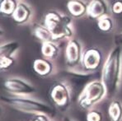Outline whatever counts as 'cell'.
I'll return each mask as SVG.
<instances>
[{"label":"cell","instance_id":"5bb4252c","mask_svg":"<svg viewBox=\"0 0 122 121\" xmlns=\"http://www.w3.org/2000/svg\"><path fill=\"white\" fill-rule=\"evenodd\" d=\"M59 47L53 41H46L43 42L42 47H41V52L42 54L48 59H53L55 58L59 55Z\"/></svg>","mask_w":122,"mask_h":121},{"label":"cell","instance_id":"9a60e30c","mask_svg":"<svg viewBox=\"0 0 122 121\" xmlns=\"http://www.w3.org/2000/svg\"><path fill=\"white\" fill-rule=\"evenodd\" d=\"M108 115L111 121L122 120V104L119 101H113L108 109Z\"/></svg>","mask_w":122,"mask_h":121},{"label":"cell","instance_id":"3957f363","mask_svg":"<svg viewBox=\"0 0 122 121\" xmlns=\"http://www.w3.org/2000/svg\"><path fill=\"white\" fill-rule=\"evenodd\" d=\"M2 101L9 105L11 107L25 113H33L38 115L43 114L51 116H54L55 113L54 108H52L51 106L30 99L2 97Z\"/></svg>","mask_w":122,"mask_h":121},{"label":"cell","instance_id":"ffe728a7","mask_svg":"<svg viewBox=\"0 0 122 121\" xmlns=\"http://www.w3.org/2000/svg\"><path fill=\"white\" fill-rule=\"evenodd\" d=\"M14 63V58L12 57L0 56V68L2 70H8Z\"/></svg>","mask_w":122,"mask_h":121},{"label":"cell","instance_id":"6da1fadb","mask_svg":"<svg viewBox=\"0 0 122 121\" xmlns=\"http://www.w3.org/2000/svg\"><path fill=\"white\" fill-rule=\"evenodd\" d=\"M121 75V47L117 46L109 54L102 71V82L107 91V97L111 98L119 88Z\"/></svg>","mask_w":122,"mask_h":121},{"label":"cell","instance_id":"7c38bea8","mask_svg":"<svg viewBox=\"0 0 122 121\" xmlns=\"http://www.w3.org/2000/svg\"><path fill=\"white\" fill-rule=\"evenodd\" d=\"M35 72L41 77H48L53 71V65L49 59H36L33 63Z\"/></svg>","mask_w":122,"mask_h":121},{"label":"cell","instance_id":"52a82bcc","mask_svg":"<svg viewBox=\"0 0 122 121\" xmlns=\"http://www.w3.org/2000/svg\"><path fill=\"white\" fill-rule=\"evenodd\" d=\"M102 62V54L97 48H89L83 53L82 64L86 71L92 72L99 68Z\"/></svg>","mask_w":122,"mask_h":121},{"label":"cell","instance_id":"9c48e42d","mask_svg":"<svg viewBox=\"0 0 122 121\" xmlns=\"http://www.w3.org/2000/svg\"><path fill=\"white\" fill-rule=\"evenodd\" d=\"M109 7L106 0H92L87 6V14L92 19H99L108 16Z\"/></svg>","mask_w":122,"mask_h":121},{"label":"cell","instance_id":"cb8c5ba5","mask_svg":"<svg viewBox=\"0 0 122 121\" xmlns=\"http://www.w3.org/2000/svg\"><path fill=\"white\" fill-rule=\"evenodd\" d=\"M64 121H73V120H71L69 118H68V117H65V118L64 119Z\"/></svg>","mask_w":122,"mask_h":121},{"label":"cell","instance_id":"d6986e66","mask_svg":"<svg viewBox=\"0 0 122 121\" xmlns=\"http://www.w3.org/2000/svg\"><path fill=\"white\" fill-rule=\"evenodd\" d=\"M97 26L98 28L103 32H110L114 27V22L112 18H111L109 16H105L98 19Z\"/></svg>","mask_w":122,"mask_h":121},{"label":"cell","instance_id":"7a4b0ae2","mask_svg":"<svg viewBox=\"0 0 122 121\" xmlns=\"http://www.w3.org/2000/svg\"><path fill=\"white\" fill-rule=\"evenodd\" d=\"M71 19L56 11H51L45 16V25L51 31L54 40L70 38L73 31L70 28Z\"/></svg>","mask_w":122,"mask_h":121},{"label":"cell","instance_id":"5b68a950","mask_svg":"<svg viewBox=\"0 0 122 121\" xmlns=\"http://www.w3.org/2000/svg\"><path fill=\"white\" fill-rule=\"evenodd\" d=\"M50 97L52 103L62 112L66 111L71 105V92L65 83L55 82L51 88Z\"/></svg>","mask_w":122,"mask_h":121},{"label":"cell","instance_id":"ba28073f","mask_svg":"<svg viewBox=\"0 0 122 121\" xmlns=\"http://www.w3.org/2000/svg\"><path fill=\"white\" fill-rule=\"evenodd\" d=\"M82 61V46L77 40H70L65 49V63L68 67L74 68Z\"/></svg>","mask_w":122,"mask_h":121},{"label":"cell","instance_id":"ac0fdd59","mask_svg":"<svg viewBox=\"0 0 122 121\" xmlns=\"http://www.w3.org/2000/svg\"><path fill=\"white\" fill-rule=\"evenodd\" d=\"M19 44L17 41H11L2 44L0 48V56L12 57L16 51L18 49Z\"/></svg>","mask_w":122,"mask_h":121},{"label":"cell","instance_id":"4fadbf2b","mask_svg":"<svg viewBox=\"0 0 122 121\" xmlns=\"http://www.w3.org/2000/svg\"><path fill=\"white\" fill-rule=\"evenodd\" d=\"M67 6L71 15L74 17H81L87 13V6L82 0H70Z\"/></svg>","mask_w":122,"mask_h":121},{"label":"cell","instance_id":"8992f818","mask_svg":"<svg viewBox=\"0 0 122 121\" xmlns=\"http://www.w3.org/2000/svg\"><path fill=\"white\" fill-rule=\"evenodd\" d=\"M3 87L7 92L16 95H30L35 92L32 85L19 78H8L3 82Z\"/></svg>","mask_w":122,"mask_h":121},{"label":"cell","instance_id":"603a6c76","mask_svg":"<svg viewBox=\"0 0 122 121\" xmlns=\"http://www.w3.org/2000/svg\"><path fill=\"white\" fill-rule=\"evenodd\" d=\"M115 44L117 46H121L122 45V32L119 35H116L115 36Z\"/></svg>","mask_w":122,"mask_h":121},{"label":"cell","instance_id":"30bf717a","mask_svg":"<svg viewBox=\"0 0 122 121\" xmlns=\"http://www.w3.org/2000/svg\"><path fill=\"white\" fill-rule=\"evenodd\" d=\"M65 73V81L68 82L69 86L72 87V89L76 91H79L80 87H85L87 86V82L90 79L92 74L88 73H78L73 72H64ZM68 86V87H69ZM81 94V92H80Z\"/></svg>","mask_w":122,"mask_h":121},{"label":"cell","instance_id":"8fae6325","mask_svg":"<svg viewBox=\"0 0 122 121\" xmlns=\"http://www.w3.org/2000/svg\"><path fill=\"white\" fill-rule=\"evenodd\" d=\"M31 14V9L27 4L24 3H19L12 17L17 24L22 25L30 20Z\"/></svg>","mask_w":122,"mask_h":121},{"label":"cell","instance_id":"7402d4cb","mask_svg":"<svg viewBox=\"0 0 122 121\" xmlns=\"http://www.w3.org/2000/svg\"><path fill=\"white\" fill-rule=\"evenodd\" d=\"M112 12L116 14H121L122 13V1L121 0H116L113 3L112 6Z\"/></svg>","mask_w":122,"mask_h":121},{"label":"cell","instance_id":"277c9868","mask_svg":"<svg viewBox=\"0 0 122 121\" xmlns=\"http://www.w3.org/2000/svg\"><path fill=\"white\" fill-rule=\"evenodd\" d=\"M107 96V91L103 82L93 81L87 84L78 98V105L81 108L87 110L99 102Z\"/></svg>","mask_w":122,"mask_h":121},{"label":"cell","instance_id":"44dd1931","mask_svg":"<svg viewBox=\"0 0 122 121\" xmlns=\"http://www.w3.org/2000/svg\"><path fill=\"white\" fill-rule=\"evenodd\" d=\"M87 121H102V115L101 112L92 110L87 115Z\"/></svg>","mask_w":122,"mask_h":121},{"label":"cell","instance_id":"2e32d148","mask_svg":"<svg viewBox=\"0 0 122 121\" xmlns=\"http://www.w3.org/2000/svg\"><path fill=\"white\" fill-rule=\"evenodd\" d=\"M34 34H35V35L39 40H41L43 42L55 40L53 38V35H52L51 31L46 26H37L34 29Z\"/></svg>","mask_w":122,"mask_h":121},{"label":"cell","instance_id":"e0dca14e","mask_svg":"<svg viewBox=\"0 0 122 121\" xmlns=\"http://www.w3.org/2000/svg\"><path fill=\"white\" fill-rule=\"evenodd\" d=\"M18 3L16 0H2L1 7H0V12L3 15L6 17L12 16L13 12H15L16 8Z\"/></svg>","mask_w":122,"mask_h":121}]
</instances>
